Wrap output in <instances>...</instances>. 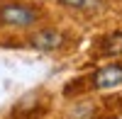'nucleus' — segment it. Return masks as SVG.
Here are the masks:
<instances>
[{
	"instance_id": "obj_1",
	"label": "nucleus",
	"mask_w": 122,
	"mask_h": 119,
	"mask_svg": "<svg viewBox=\"0 0 122 119\" xmlns=\"http://www.w3.org/2000/svg\"><path fill=\"white\" fill-rule=\"evenodd\" d=\"M78 44H81V34L71 24L54 22V19L25 32L17 41V46L32 49V51H39V54H51V56L71 54Z\"/></svg>"
},
{
	"instance_id": "obj_2",
	"label": "nucleus",
	"mask_w": 122,
	"mask_h": 119,
	"mask_svg": "<svg viewBox=\"0 0 122 119\" xmlns=\"http://www.w3.org/2000/svg\"><path fill=\"white\" fill-rule=\"evenodd\" d=\"M120 87H122V58L120 61H103L93 71L71 78L61 87V95L71 102L90 92H112V90H120Z\"/></svg>"
},
{
	"instance_id": "obj_3",
	"label": "nucleus",
	"mask_w": 122,
	"mask_h": 119,
	"mask_svg": "<svg viewBox=\"0 0 122 119\" xmlns=\"http://www.w3.org/2000/svg\"><path fill=\"white\" fill-rule=\"evenodd\" d=\"M51 19L46 0H0V32L25 34Z\"/></svg>"
},
{
	"instance_id": "obj_4",
	"label": "nucleus",
	"mask_w": 122,
	"mask_h": 119,
	"mask_svg": "<svg viewBox=\"0 0 122 119\" xmlns=\"http://www.w3.org/2000/svg\"><path fill=\"white\" fill-rule=\"evenodd\" d=\"M122 117V92H90L71 100L61 119H120Z\"/></svg>"
},
{
	"instance_id": "obj_5",
	"label": "nucleus",
	"mask_w": 122,
	"mask_h": 119,
	"mask_svg": "<svg viewBox=\"0 0 122 119\" xmlns=\"http://www.w3.org/2000/svg\"><path fill=\"white\" fill-rule=\"evenodd\" d=\"M49 7L73 19H100L115 10L120 0H46Z\"/></svg>"
},
{
	"instance_id": "obj_6",
	"label": "nucleus",
	"mask_w": 122,
	"mask_h": 119,
	"mask_svg": "<svg viewBox=\"0 0 122 119\" xmlns=\"http://www.w3.org/2000/svg\"><path fill=\"white\" fill-rule=\"evenodd\" d=\"M88 61L90 63H103V61H120L122 58V24L107 27L98 32L88 41Z\"/></svg>"
},
{
	"instance_id": "obj_7",
	"label": "nucleus",
	"mask_w": 122,
	"mask_h": 119,
	"mask_svg": "<svg viewBox=\"0 0 122 119\" xmlns=\"http://www.w3.org/2000/svg\"><path fill=\"white\" fill-rule=\"evenodd\" d=\"M49 112H51V95L34 90L12 107L10 119H44Z\"/></svg>"
}]
</instances>
